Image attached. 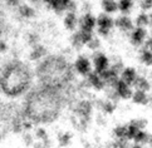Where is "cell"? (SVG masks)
<instances>
[{"mask_svg":"<svg viewBox=\"0 0 152 148\" xmlns=\"http://www.w3.org/2000/svg\"><path fill=\"white\" fill-rule=\"evenodd\" d=\"M129 148H145L143 146H141V144H136V143H133L132 146H129Z\"/></svg>","mask_w":152,"mask_h":148,"instance_id":"74e56055","label":"cell"},{"mask_svg":"<svg viewBox=\"0 0 152 148\" xmlns=\"http://www.w3.org/2000/svg\"><path fill=\"white\" fill-rule=\"evenodd\" d=\"M70 42H72L73 48H75L77 50H80V49L84 47V43H83V40H82V36H80L79 30H77V31L73 33V35L70 36Z\"/></svg>","mask_w":152,"mask_h":148,"instance_id":"484cf974","label":"cell"},{"mask_svg":"<svg viewBox=\"0 0 152 148\" xmlns=\"http://www.w3.org/2000/svg\"><path fill=\"white\" fill-rule=\"evenodd\" d=\"M23 141H24V144L26 146V147H30V146H34V139H33V136L31 134H29V133H25L24 136H23Z\"/></svg>","mask_w":152,"mask_h":148,"instance_id":"836d02e7","label":"cell"},{"mask_svg":"<svg viewBox=\"0 0 152 148\" xmlns=\"http://www.w3.org/2000/svg\"><path fill=\"white\" fill-rule=\"evenodd\" d=\"M84 82H86V85H87V87L94 88L96 90H102V89L106 88L104 80H103L101 77L97 74V73H94V72H92L88 77H87Z\"/></svg>","mask_w":152,"mask_h":148,"instance_id":"8fae6325","label":"cell"},{"mask_svg":"<svg viewBox=\"0 0 152 148\" xmlns=\"http://www.w3.org/2000/svg\"><path fill=\"white\" fill-rule=\"evenodd\" d=\"M87 47H88V49H91V50L97 52L99 49V47H101V42H99V39L97 36H93L92 38V40L87 44Z\"/></svg>","mask_w":152,"mask_h":148,"instance_id":"1f68e13d","label":"cell"},{"mask_svg":"<svg viewBox=\"0 0 152 148\" xmlns=\"http://www.w3.org/2000/svg\"><path fill=\"white\" fill-rule=\"evenodd\" d=\"M34 148H47L44 144L42 143V142H37V143H34V146H33Z\"/></svg>","mask_w":152,"mask_h":148,"instance_id":"8d00e7d4","label":"cell"},{"mask_svg":"<svg viewBox=\"0 0 152 148\" xmlns=\"http://www.w3.org/2000/svg\"><path fill=\"white\" fill-rule=\"evenodd\" d=\"M97 20V30H108L111 31L112 28L115 26V19L111 15H108L106 13H102L96 18Z\"/></svg>","mask_w":152,"mask_h":148,"instance_id":"9c48e42d","label":"cell"},{"mask_svg":"<svg viewBox=\"0 0 152 148\" xmlns=\"http://www.w3.org/2000/svg\"><path fill=\"white\" fill-rule=\"evenodd\" d=\"M29 44L31 45V47H35V45H38L39 44V36H38L37 34H29Z\"/></svg>","mask_w":152,"mask_h":148,"instance_id":"e575fe53","label":"cell"},{"mask_svg":"<svg viewBox=\"0 0 152 148\" xmlns=\"http://www.w3.org/2000/svg\"><path fill=\"white\" fill-rule=\"evenodd\" d=\"M64 26H66V29L68 30H75V28H77L78 25V18H77V14L75 13H67L66 15H64Z\"/></svg>","mask_w":152,"mask_h":148,"instance_id":"9a60e30c","label":"cell"},{"mask_svg":"<svg viewBox=\"0 0 152 148\" xmlns=\"http://www.w3.org/2000/svg\"><path fill=\"white\" fill-rule=\"evenodd\" d=\"M134 25L136 28H146L147 25H150V16L147 13H140L137 15V18L134 19Z\"/></svg>","mask_w":152,"mask_h":148,"instance_id":"7402d4cb","label":"cell"},{"mask_svg":"<svg viewBox=\"0 0 152 148\" xmlns=\"http://www.w3.org/2000/svg\"><path fill=\"white\" fill-rule=\"evenodd\" d=\"M70 141H72V134L69 132H64L58 136V143L61 147H67L70 144Z\"/></svg>","mask_w":152,"mask_h":148,"instance_id":"83f0119b","label":"cell"},{"mask_svg":"<svg viewBox=\"0 0 152 148\" xmlns=\"http://www.w3.org/2000/svg\"><path fill=\"white\" fill-rule=\"evenodd\" d=\"M140 60L147 67H152V52L150 49L143 48L140 54Z\"/></svg>","mask_w":152,"mask_h":148,"instance_id":"d4e9b609","label":"cell"},{"mask_svg":"<svg viewBox=\"0 0 152 148\" xmlns=\"http://www.w3.org/2000/svg\"><path fill=\"white\" fill-rule=\"evenodd\" d=\"M37 74L44 88L59 89L72 78L70 67L63 57H49L45 58L38 67Z\"/></svg>","mask_w":152,"mask_h":148,"instance_id":"3957f363","label":"cell"},{"mask_svg":"<svg viewBox=\"0 0 152 148\" xmlns=\"http://www.w3.org/2000/svg\"><path fill=\"white\" fill-rule=\"evenodd\" d=\"M110 88L115 89V92L117 93V96L121 98V99H131V98H132V94H133L132 87L127 85L124 82H122L119 78L110 87Z\"/></svg>","mask_w":152,"mask_h":148,"instance_id":"52a82bcc","label":"cell"},{"mask_svg":"<svg viewBox=\"0 0 152 148\" xmlns=\"http://www.w3.org/2000/svg\"><path fill=\"white\" fill-rule=\"evenodd\" d=\"M133 8V3L129 0H122L118 1V10L122 13V15H128L131 13V10Z\"/></svg>","mask_w":152,"mask_h":148,"instance_id":"4316f807","label":"cell"},{"mask_svg":"<svg viewBox=\"0 0 152 148\" xmlns=\"http://www.w3.org/2000/svg\"><path fill=\"white\" fill-rule=\"evenodd\" d=\"M78 25H79V30L87 31V33H93L94 28L97 26L96 16L92 15L91 13H86L82 18L78 20Z\"/></svg>","mask_w":152,"mask_h":148,"instance_id":"ba28073f","label":"cell"},{"mask_svg":"<svg viewBox=\"0 0 152 148\" xmlns=\"http://www.w3.org/2000/svg\"><path fill=\"white\" fill-rule=\"evenodd\" d=\"M31 84V73L28 65L12 60L0 70V89L10 98L19 97L29 89Z\"/></svg>","mask_w":152,"mask_h":148,"instance_id":"6da1fadb","label":"cell"},{"mask_svg":"<svg viewBox=\"0 0 152 148\" xmlns=\"http://www.w3.org/2000/svg\"><path fill=\"white\" fill-rule=\"evenodd\" d=\"M18 12H19V15L21 16V18H24V19H31V18H34L35 16L34 8H31V7H29V5H26V4L19 5Z\"/></svg>","mask_w":152,"mask_h":148,"instance_id":"e0dca14e","label":"cell"},{"mask_svg":"<svg viewBox=\"0 0 152 148\" xmlns=\"http://www.w3.org/2000/svg\"><path fill=\"white\" fill-rule=\"evenodd\" d=\"M150 137H151V134H148L147 132H145V131H140V132L134 136V138L132 141L134 142L136 144L143 146V144L150 143Z\"/></svg>","mask_w":152,"mask_h":148,"instance_id":"603a6c76","label":"cell"},{"mask_svg":"<svg viewBox=\"0 0 152 148\" xmlns=\"http://www.w3.org/2000/svg\"><path fill=\"white\" fill-rule=\"evenodd\" d=\"M132 88H134V90H142V92L147 93L150 90V83H148L147 79L143 78V77H137L133 85H132Z\"/></svg>","mask_w":152,"mask_h":148,"instance_id":"d6986e66","label":"cell"},{"mask_svg":"<svg viewBox=\"0 0 152 148\" xmlns=\"http://www.w3.org/2000/svg\"><path fill=\"white\" fill-rule=\"evenodd\" d=\"M115 26L122 31H132L134 29V23L128 15H121L115 19Z\"/></svg>","mask_w":152,"mask_h":148,"instance_id":"7c38bea8","label":"cell"},{"mask_svg":"<svg viewBox=\"0 0 152 148\" xmlns=\"http://www.w3.org/2000/svg\"><path fill=\"white\" fill-rule=\"evenodd\" d=\"M140 8L142 10V13H146L147 10L152 9V0H142V1H140Z\"/></svg>","mask_w":152,"mask_h":148,"instance_id":"d6a6232c","label":"cell"},{"mask_svg":"<svg viewBox=\"0 0 152 148\" xmlns=\"http://www.w3.org/2000/svg\"><path fill=\"white\" fill-rule=\"evenodd\" d=\"M92 65H93V72L101 75L103 72L110 68V59L101 52H96L92 57Z\"/></svg>","mask_w":152,"mask_h":148,"instance_id":"5b68a950","label":"cell"},{"mask_svg":"<svg viewBox=\"0 0 152 148\" xmlns=\"http://www.w3.org/2000/svg\"><path fill=\"white\" fill-rule=\"evenodd\" d=\"M101 5H102L103 12H104L106 14H108V15L116 13L118 10V3L113 1V0H103V1L101 3Z\"/></svg>","mask_w":152,"mask_h":148,"instance_id":"ffe728a7","label":"cell"},{"mask_svg":"<svg viewBox=\"0 0 152 148\" xmlns=\"http://www.w3.org/2000/svg\"><path fill=\"white\" fill-rule=\"evenodd\" d=\"M47 4L52 7V9L57 14H63L64 12L67 13L68 0H49V1H47Z\"/></svg>","mask_w":152,"mask_h":148,"instance_id":"5bb4252c","label":"cell"},{"mask_svg":"<svg viewBox=\"0 0 152 148\" xmlns=\"http://www.w3.org/2000/svg\"><path fill=\"white\" fill-rule=\"evenodd\" d=\"M150 144H151V148H152V134H151V137H150Z\"/></svg>","mask_w":152,"mask_h":148,"instance_id":"ab89813d","label":"cell"},{"mask_svg":"<svg viewBox=\"0 0 152 148\" xmlns=\"http://www.w3.org/2000/svg\"><path fill=\"white\" fill-rule=\"evenodd\" d=\"M74 70L79 75L87 78L93 70H92V62L86 55H79L74 62Z\"/></svg>","mask_w":152,"mask_h":148,"instance_id":"8992f818","label":"cell"},{"mask_svg":"<svg viewBox=\"0 0 152 148\" xmlns=\"http://www.w3.org/2000/svg\"><path fill=\"white\" fill-rule=\"evenodd\" d=\"M92 109H93V106L89 101H80L74 108V113L79 119H78V127L80 128V131H83L87 124L89 122L91 114H92Z\"/></svg>","mask_w":152,"mask_h":148,"instance_id":"277c9868","label":"cell"},{"mask_svg":"<svg viewBox=\"0 0 152 148\" xmlns=\"http://www.w3.org/2000/svg\"><path fill=\"white\" fill-rule=\"evenodd\" d=\"M112 148H129V143H128V139L126 138H119L112 142Z\"/></svg>","mask_w":152,"mask_h":148,"instance_id":"f546056e","label":"cell"},{"mask_svg":"<svg viewBox=\"0 0 152 148\" xmlns=\"http://www.w3.org/2000/svg\"><path fill=\"white\" fill-rule=\"evenodd\" d=\"M98 107L101 111L104 113V114H112L113 112H115V109H116V104L111 102V101H99L98 102Z\"/></svg>","mask_w":152,"mask_h":148,"instance_id":"44dd1931","label":"cell"},{"mask_svg":"<svg viewBox=\"0 0 152 148\" xmlns=\"http://www.w3.org/2000/svg\"><path fill=\"white\" fill-rule=\"evenodd\" d=\"M45 55H47V49L40 44L33 47V49H31V52H30V59L31 60H40Z\"/></svg>","mask_w":152,"mask_h":148,"instance_id":"ac0fdd59","label":"cell"},{"mask_svg":"<svg viewBox=\"0 0 152 148\" xmlns=\"http://www.w3.org/2000/svg\"><path fill=\"white\" fill-rule=\"evenodd\" d=\"M137 77H138V75H137V73H136V70H134L133 68H131V67H128V68H124V69H123L122 74L119 75V79H121L122 82H124V83H126L127 85L132 87Z\"/></svg>","mask_w":152,"mask_h":148,"instance_id":"4fadbf2b","label":"cell"},{"mask_svg":"<svg viewBox=\"0 0 152 148\" xmlns=\"http://www.w3.org/2000/svg\"><path fill=\"white\" fill-rule=\"evenodd\" d=\"M97 123H98V124H101V125L106 124V120H104V118H103V116H102V114H99V116H97Z\"/></svg>","mask_w":152,"mask_h":148,"instance_id":"d590c367","label":"cell"},{"mask_svg":"<svg viewBox=\"0 0 152 148\" xmlns=\"http://www.w3.org/2000/svg\"><path fill=\"white\" fill-rule=\"evenodd\" d=\"M146 36H147V30H146V29H143V28H134L131 31L129 40H131L132 45L141 47L146 42Z\"/></svg>","mask_w":152,"mask_h":148,"instance_id":"30bf717a","label":"cell"},{"mask_svg":"<svg viewBox=\"0 0 152 148\" xmlns=\"http://www.w3.org/2000/svg\"><path fill=\"white\" fill-rule=\"evenodd\" d=\"M148 16H150V26L152 28V13H151V14H148Z\"/></svg>","mask_w":152,"mask_h":148,"instance_id":"f35d334b","label":"cell"},{"mask_svg":"<svg viewBox=\"0 0 152 148\" xmlns=\"http://www.w3.org/2000/svg\"><path fill=\"white\" fill-rule=\"evenodd\" d=\"M131 99L134 104H141V106H146V104L150 102V98L147 96V93L142 92V90H133V94H132Z\"/></svg>","mask_w":152,"mask_h":148,"instance_id":"2e32d148","label":"cell"},{"mask_svg":"<svg viewBox=\"0 0 152 148\" xmlns=\"http://www.w3.org/2000/svg\"><path fill=\"white\" fill-rule=\"evenodd\" d=\"M129 123L132 125H134L138 131H143L146 128V125H147V120L143 119V118H138V119H132Z\"/></svg>","mask_w":152,"mask_h":148,"instance_id":"4dcf8cb0","label":"cell"},{"mask_svg":"<svg viewBox=\"0 0 152 148\" xmlns=\"http://www.w3.org/2000/svg\"><path fill=\"white\" fill-rule=\"evenodd\" d=\"M113 136L116 137V139H119V138H126L127 139V124L116 127L115 129H113Z\"/></svg>","mask_w":152,"mask_h":148,"instance_id":"f1b7e54d","label":"cell"},{"mask_svg":"<svg viewBox=\"0 0 152 148\" xmlns=\"http://www.w3.org/2000/svg\"><path fill=\"white\" fill-rule=\"evenodd\" d=\"M35 137L38 139H39V142H42L43 144H44L47 148L50 146V139L49 137H48L47 134V131L44 128H37L35 129Z\"/></svg>","mask_w":152,"mask_h":148,"instance_id":"cb8c5ba5","label":"cell"},{"mask_svg":"<svg viewBox=\"0 0 152 148\" xmlns=\"http://www.w3.org/2000/svg\"><path fill=\"white\" fill-rule=\"evenodd\" d=\"M61 96L57 89L43 88L28 102V111L37 122H52L58 117L61 108Z\"/></svg>","mask_w":152,"mask_h":148,"instance_id":"7a4b0ae2","label":"cell"}]
</instances>
